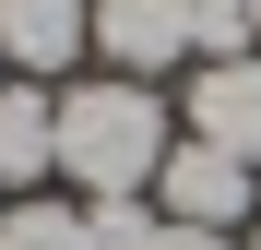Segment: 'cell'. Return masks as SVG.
Returning <instances> with one entry per match:
<instances>
[{
    "mask_svg": "<svg viewBox=\"0 0 261 250\" xmlns=\"http://www.w3.org/2000/svg\"><path fill=\"white\" fill-rule=\"evenodd\" d=\"M166 96L154 83H130V72H95V83H71L60 96V179L83 202H143L154 191V167H166Z\"/></svg>",
    "mask_w": 261,
    "mask_h": 250,
    "instance_id": "obj_1",
    "label": "cell"
},
{
    "mask_svg": "<svg viewBox=\"0 0 261 250\" xmlns=\"http://www.w3.org/2000/svg\"><path fill=\"white\" fill-rule=\"evenodd\" d=\"M154 215L166 226H214V238H238L249 215H261V167H238L226 143H166V167H154Z\"/></svg>",
    "mask_w": 261,
    "mask_h": 250,
    "instance_id": "obj_2",
    "label": "cell"
},
{
    "mask_svg": "<svg viewBox=\"0 0 261 250\" xmlns=\"http://www.w3.org/2000/svg\"><path fill=\"white\" fill-rule=\"evenodd\" d=\"M95 48H107V72H130V83L178 72V60H190V0H95Z\"/></svg>",
    "mask_w": 261,
    "mask_h": 250,
    "instance_id": "obj_3",
    "label": "cell"
},
{
    "mask_svg": "<svg viewBox=\"0 0 261 250\" xmlns=\"http://www.w3.org/2000/svg\"><path fill=\"white\" fill-rule=\"evenodd\" d=\"M190 143H226L238 167H261V48L190 72Z\"/></svg>",
    "mask_w": 261,
    "mask_h": 250,
    "instance_id": "obj_4",
    "label": "cell"
},
{
    "mask_svg": "<svg viewBox=\"0 0 261 250\" xmlns=\"http://www.w3.org/2000/svg\"><path fill=\"white\" fill-rule=\"evenodd\" d=\"M83 48H95V0H0V60H12L24 83L71 72Z\"/></svg>",
    "mask_w": 261,
    "mask_h": 250,
    "instance_id": "obj_5",
    "label": "cell"
},
{
    "mask_svg": "<svg viewBox=\"0 0 261 250\" xmlns=\"http://www.w3.org/2000/svg\"><path fill=\"white\" fill-rule=\"evenodd\" d=\"M48 167H60V96L12 72L0 83V191H36Z\"/></svg>",
    "mask_w": 261,
    "mask_h": 250,
    "instance_id": "obj_6",
    "label": "cell"
},
{
    "mask_svg": "<svg viewBox=\"0 0 261 250\" xmlns=\"http://www.w3.org/2000/svg\"><path fill=\"white\" fill-rule=\"evenodd\" d=\"M83 215H95V250H238L214 226H166L154 202H83Z\"/></svg>",
    "mask_w": 261,
    "mask_h": 250,
    "instance_id": "obj_7",
    "label": "cell"
},
{
    "mask_svg": "<svg viewBox=\"0 0 261 250\" xmlns=\"http://www.w3.org/2000/svg\"><path fill=\"white\" fill-rule=\"evenodd\" d=\"M0 250H95V215H83V202H12V215H0Z\"/></svg>",
    "mask_w": 261,
    "mask_h": 250,
    "instance_id": "obj_8",
    "label": "cell"
},
{
    "mask_svg": "<svg viewBox=\"0 0 261 250\" xmlns=\"http://www.w3.org/2000/svg\"><path fill=\"white\" fill-rule=\"evenodd\" d=\"M261 36H249V0H190V72L202 60H249Z\"/></svg>",
    "mask_w": 261,
    "mask_h": 250,
    "instance_id": "obj_9",
    "label": "cell"
},
{
    "mask_svg": "<svg viewBox=\"0 0 261 250\" xmlns=\"http://www.w3.org/2000/svg\"><path fill=\"white\" fill-rule=\"evenodd\" d=\"M238 250H261V215H249V238H238Z\"/></svg>",
    "mask_w": 261,
    "mask_h": 250,
    "instance_id": "obj_10",
    "label": "cell"
},
{
    "mask_svg": "<svg viewBox=\"0 0 261 250\" xmlns=\"http://www.w3.org/2000/svg\"><path fill=\"white\" fill-rule=\"evenodd\" d=\"M249 36H261V0H249Z\"/></svg>",
    "mask_w": 261,
    "mask_h": 250,
    "instance_id": "obj_11",
    "label": "cell"
},
{
    "mask_svg": "<svg viewBox=\"0 0 261 250\" xmlns=\"http://www.w3.org/2000/svg\"><path fill=\"white\" fill-rule=\"evenodd\" d=\"M0 83H12V60H0Z\"/></svg>",
    "mask_w": 261,
    "mask_h": 250,
    "instance_id": "obj_12",
    "label": "cell"
}]
</instances>
